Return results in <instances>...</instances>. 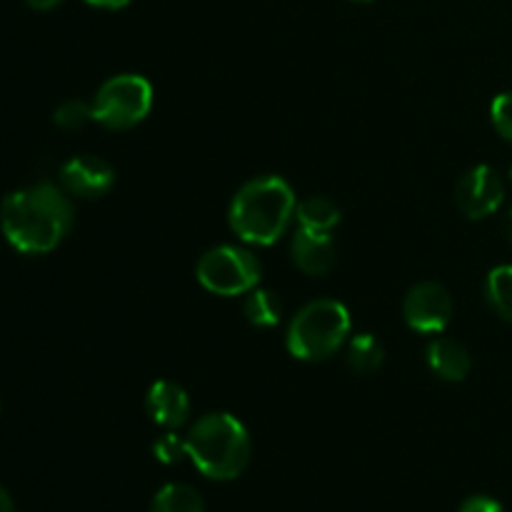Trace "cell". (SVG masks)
Listing matches in <instances>:
<instances>
[{"label":"cell","mask_w":512,"mask_h":512,"mask_svg":"<svg viewBox=\"0 0 512 512\" xmlns=\"http://www.w3.org/2000/svg\"><path fill=\"white\" fill-rule=\"evenodd\" d=\"M93 8H103V10H120L130 3V0H85Z\"/></svg>","instance_id":"22"},{"label":"cell","mask_w":512,"mask_h":512,"mask_svg":"<svg viewBox=\"0 0 512 512\" xmlns=\"http://www.w3.org/2000/svg\"><path fill=\"white\" fill-rule=\"evenodd\" d=\"M358 3H368V0H358Z\"/></svg>","instance_id":"26"},{"label":"cell","mask_w":512,"mask_h":512,"mask_svg":"<svg viewBox=\"0 0 512 512\" xmlns=\"http://www.w3.org/2000/svg\"><path fill=\"white\" fill-rule=\"evenodd\" d=\"M145 408H148V415L153 418L155 425L168 430H178L190 418L188 393L178 383H170V380H158V383L150 385Z\"/></svg>","instance_id":"10"},{"label":"cell","mask_w":512,"mask_h":512,"mask_svg":"<svg viewBox=\"0 0 512 512\" xmlns=\"http://www.w3.org/2000/svg\"><path fill=\"white\" fill-rule=\"evenodd\" d=\"M403 318L415 333H443L453 318V298L438 283H418L403 303Z\"/></svg>","instance_id":"7"},{"label":"cell","mask_w":512,"mask_h":512,"mask_svg":"<svg viewBox=\"0 0 512 512\" xmlns=\"http://www.w3.org/2000/svg\"><path fill=\"white\" fill-rule=\"evenodd\" d=\"M490 118H493L495 130L512 143V93H503L493 100Z\"/></svg>","instance_id":"20"},{"label":"cell","mask_w":512,"mask_h":512,"mask_svg":"<svg viewBox=\"0 0 512 512\" xmlns=\"http://www.w3.org/2000/svg\"><path fill=\"white\" fill-rule=\"evenodd\" d=\"M505 235H508V240L512 243V208L508 213V220H505Z\"/></svg>","instance_id":"25"},{"label":"cell","mask_w":512,"mask_h":512,"mask_svg":"<svg viewBox=\"0 0 512 512\" xmlns=\"http://www.w3.org/2000/svg\"><path fill=\"white\" fill-rule=\"evenodd\" d=\"M293 260L308 275L330 273L335 265V243L330 233H310L298 228L293 238Z\"/></svg>","instance_id":"11"},{"label":"cell","mask_w":512,"mask_h":512,"mask_svg":"<svg viewBox=\"0 0 512 512\" xmlns=\"http://www.w3.org/2000/svg\"><path fill=\"white\" fill-rule=\"evenodd\" d=\"M485 293H488V303L493 305L495 313L512 323V265H500V268L490 270Z\"/></svg>","instance_id":"17"},{"label":"cell","mask_w":512,"mask_h":512,"mask_svg":"<svg viewBox=\"0 0 512 512\" xmlns=\"http://www.w3.org/2000/svg\"><path fill=\"white\" fill-rule=\"evenodd\" d=\"M53 120L63 130H80L93 120V105H85L83 100H65L58 105Z\"/></svg>","instance_id":"18"},{"label":"cell","mask_w":512,"mask_h":512,"mask_svg":"<svg viewBox=\"0 0 512 512\" xmlns=\"http://www.w3.org/2000/svg\"><path fill=\"white\" fill-rule=\"evenodd\" d=\"M458 208L468 215L470 220H480L493 215L503 205L505 183L498 170L490 165H475L460 178L458 183Z\"/></svg>","instance_id":"8"},{"label":"cell","mask_w":512,"mask_h":512,"mask_svg":"<svg viewBox=\"0 0 512 512\" xmlns=\"http://www.w3.org/2000/svg\"><path fill=\"white\" fill-rule=\"evenodd\" d=\"M153 108V85L135 73L115 75L100 85L93 100V120L108 130L135 128Z\"/></svg>","instance_id":"5"},{"label":"cell","mask_w":512,"mask_h":512,"mask_svg":"<svg viewBox=\"0 0 512 512\" xmlns=\"http://www.w3.org/2000/svg\"><path fill=\"white\" fill-rule=\"evenodd\" d=\"M385 350L383 343H380L375 335L360 333L350 340L348 345V365L355 370V373H373L383 365Z\"/></svg>","instance_id":"16"},{"label":"cell","mask_w":512,"mask_h":512,"mask_svg":"<svg viewBox=\"0 0 512 512\" xmlns=\"http://www.w3.org/2000/svg\"><path fill=\"white\" fill-rule=\"evenodd\" d=\"M428 365L438 378L448 380V383H460L468 378L473 360L458 340L438 338L428 345Z\"/></svg>","instance_id":"12"},{"label":"cell","mask_w":512,"mask_h":512,"mask_svg":"<svg viewBox=\"0 0 512 512\" xmlns=\"http://www.w3.org/2000/svg\"><path fill=\"white\" fill-rule=\"evenodd\" d=\"M458 512H505V510L503 505H500L495 498H490V495H473V498H468L463 505H460Z\"/></svg>","instance_id":"21"},{"label":"cell","mask_w":512,"mask_h":512,"mask_svg":"<svg viewBox=\"0 0 512 512\" xmlns=\"http://www.w3.org/2000/svg\"><path fill=\"white\" fill-rule=\"evenodd\" d=\"M150 512H205V503L193 485L168 483L155 493Z\"/></svg>","instance_id":"14"},{"label":"cell","mask_w":512,"mask_h":512,"mask_svg":"<svg viewBox=\"0 0 512 512\" xmlns=\"http://www.w3.org/2000/svg\"><path fill=\"white\" fill-rule=\"evenodd\" d=\"M0 228L20 253H50L73 228V203L53 183L15 190L0 205Z\"/></svg>","instance_id":"1"},{"label":"cell","mask_w":512,"mask_h":512,"mask_svg":"<svg viewBox=\"0 0 512 512\" xmlns=\"http://www.w3.org/2000/svg\"><path fill=\"white\" fill-rule=\"evenodd\" d=\"M293 188L288 180L278 175H263L238 190V195L230 203V228L240 240L250 245H273L285 235L290 220L295 218Z\"/></svg>","instance_id":"2"},{"label":"cell","mask_w":512,"mask_h":512,"mask_svg":"<svg viewBox=\"0 0 512 512\" xmlns=\"http://www.w3.org/2000/svg\"><path fill=\"white\" fill-rule=\"evenodd\" d=\"M0 512H15L13 498H10L5 488H0Z\"/></svg>","instance_id":"24"},{"label":"cell","mask_w":512,"mask_h":512,"mask_svg":"<svg viewBox=\"0 0 512 512\" xmlns=\"http://www.w3.org/2000/svg\"><path fill=\"white\" fill-rule=\"evenodd\" d=\"M188 460L210 480L240 478L250 463L253 443L245 425L230 413H208L190 428Z\"/></svg>","instance_id":"3"},{"label":"cell","mask_w":512,"mask_h":512,"mask_svg":"<svg viewBox=\"0 0 512 512\" xmlns=\"http://www.w3.org/2000/svg\"><path fill=\"white\" fill-rule=\"evenodd\" d=\"M115 183V170L95 155H75L60 168V188L75 198H100Z\"/></svg>","instance_id":"9"},{"label":"cell","mask_w":512,"mask_h":512,"mask_svg":"<svg viewBox=\"0 0 512 512\" xmlns=\"http://www.w3.org/2000/svg\"><path fill=\"white\" fill-rule=\"evenodd\" d=\"M25 3H28L33 10H53L58 8L63 0H25Z\"/></svg>","instance_id":"23"},{"label":"cell","mask_w":512,"mask_h":512,"mask_svg":"<svg viewBox=\"0 0 512 512\" xmlns=\"http://www.w3.org/2000/svg\"><path fill=\"white\" fill-rule=\"evenodd\" d=\"M245 318L250 320L258 328H273L280 323V315H283V305H280L278 295L270 293V290L253 288L245 298L243 305Z\"/></svg>","instance_id":"15"},{"label":"cell","mask_w":512,"mask_h":512,"mask_svg":"<svg viewBox=\"0 0 512 512\" xmlns=\"http://www.w3.org/2000/svg\"><path fill=\"white\" fill-rule=\"evenodd\" d=\"M510 180H512V168H510Z\"/></svg>","instance_id":"27"},{"label":"cell","mask_w":512,"mask_h":512,"mask_svg":"<svg viewBox=\"0 0 512 512\" xmlns=\"http://www.w3.org/2000/svg\"><path fill=\"white\" fill-rule=\"evenodd\" d=\"M350 333V313L338 300H313L290 320L285 343L293 358L325 360L338 353Z\"/></svg>","instance_id":"4"},{"label":"cell","mask_w":512,"mask_h":512,"mask_svg":"<svg viewBox=\"0 0 512 512\" xmlns=\"http://www.w3.org/2000/svg\"><path fill=\"white\" fill-rule=\"evenodd\" d=\"M153 455L158 463L175 465L183 458H188V445H185V438H180L178 433L168 430V433L160 435V438L153 443Z\"/></svg>","instance_id":"19"},{"label":"cell","mask_w":512,"mask_h":512,"mask_svg":"<svg viewBox=\"0 0 512 512\" xmlns=\"http://www.w3.org/2000/svg\"><path fill=\"white\" fill-rule=\"evenodd\" d=\"M198 280L215 295H245L258 288L260 263L250 250L238 245H218L200 258Z\"/></svg>","instance_id":"6"},{"label":"cell","mask_w":512,"mask_h":512,"mask_svg":"<svg viewBox=\"0 0 512 512\" xmlns=\"http://www.w3.org/2000/svg\"><path fill=\"white\" fill-rule=\"evenodd\" d=\"M295 218H298L300 230H310V233H330V230L340 223V210L333 200L313 195V198L300 200L298 208H295Z\"/></svg>","instance_id":"13"}]
</instances>
